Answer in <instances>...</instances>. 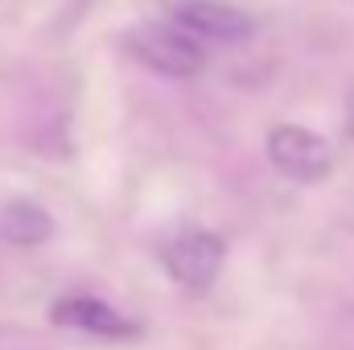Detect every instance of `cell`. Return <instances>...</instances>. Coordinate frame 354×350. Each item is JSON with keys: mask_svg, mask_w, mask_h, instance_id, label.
<instances>
[{"mask_svg": "<svg viewBox=\"0 0 354 350\" xmlns=\"http://www.w3.org/2000/svg\"><path fill=\"white\" fill-rule=\"evenodd\" d=\"M174 21L185 33H194L198 42H227V46H235V42H248L256 33V21L248 12H239L231 4H214V0H198V4L177 8Z\"/></svg>", "mask_w": 354, "mask_h": 350, "instance_id": "obj_4", "label": "cell"}, {"mask_svg": "<svg viewBox=\"0 0 354 350\" xmlns=\"http://www.w3.org/2000/svg\"><path fill=\"white\" fill-rule=\"evenodd\" d=\"M54 322L75 326L83 334H95V338H136L140 334V326L132 317H124L120 309H111L99 297H62L54 305Z\"/></svg>", "mask_w": 354, "mask_h": 350, "instance_id": "obj_5", "label": "cell"}, {"mask_svg": "<svg viewBox=\"0 0 354 350\" xmlns=\"http://www.w3.org/2000/svg\"><path fill=\"white\" fill-rule=\"evenodd\" d=\"M0 235L8 243H17V248H37V243H46L54 235V223H50L46 206L21 198V202H8L0 210Z\"/></svg>", "mask_w": 354, "mask_h": 350, "instance_id": "obj_6", "label": "cell"}, {"mask_svg": "<svg viewBox=\"0 0 354 350\" xmlns=\"http://www.w3.org/2000/svg\"><path fill=\"white\" fill-rule=\"evenodd\" d=\"M268 161L288 177V181H305V185L322 181V177L334 169L330 145L317 132L301 128V124H276L268 132Z\"/></svg>", "mask_w": 354, "mask_h": 350, "instance_id": "obj_2", "label": "cell"}, {"mask_svg": "<svg viewBox=\"0 0 354 350\" xmlns=\"http://www.w3.org/2000/svg\"><path fill=\"white\" fill-rule=\"evenodd\" d=\"M346 128H351V136H354V99H351V116H346Z\"/></svg>", "mask_w": 354, "mask_h": 350, "instance_id": "obj_7", "label": "cell"}, {"mask_svg": "<svg viewBox=\"0 0 354 350\" xmlns=\"http://www.w3.org/2000/svg\"><path fill=\"white\" fill-rule=\"evenodd\" d=\"M161 260H165V272L174 276L185 293H206L214 284V276L223 272L227 243L214 231H189V235L174 239L161 252Z\"/></svg>", "mask_w": 354, "mask_h": 350, "instance_id": "obj_3", "label": "cell"}, {"mask_svg": "<svg viewBox=\"0 0 354 350\" xmlns=\"http://www.w3.org/2000/svg\"><path fill=\"white\" fill-rule=\"evenodd\" d=\"M124 46L140 66H149L153 75H165V79H194L206 66L202 42L194 33H185L177 21H145V25L128 29Z\"/></svg>", "mask_w": 354, "mask_h": 350, "instance_id": "obj_1", "label": "cell"}]
</instances>
